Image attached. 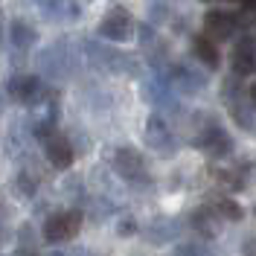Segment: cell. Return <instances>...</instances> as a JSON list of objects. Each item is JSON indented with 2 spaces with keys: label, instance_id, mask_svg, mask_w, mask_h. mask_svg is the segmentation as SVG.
<instances>
[{
  "label": "cell",
  "instance_id": "obj_20",
  "mask_svg": "<svg viewBox=\"0 0 256 256\" xmlns=\"http://www.w3.org/2000/svg\"><path fill=\"white\" fill-rule=\"evenodd\" d=\"M242 3H244L248 9H256V0H242Z\"/></svg>",
  "mask_w": 256,
  "mask_h": 256
},
{
  "label": "cell",
  "instance_id": "obj_19",
  "mask_svg": "<svg viewBox=\"0 0 256 256\" xmlns=\"http://www.w3.org/2000/svg\"><path fill=\"white\" fill-rule=\"evenodd\" d=\"M248 96H250V102H254V105H256V82H254V84H250V90H248Z\"/></svg>",
  "mask_w": 256,
  "mask_h": 256
},
{
  "label": "cell",
  "instance_id": "obj_1",
  "mask_svg": "<svg viewBox=\"0 0 256 256\" xmlns=\"http://www.w3.org/2000/svg\"><path fill=\"white\" fill-rule=\"evenodd\" d=\"M82 227V212L76 210H62V212H52L47 222H44V239L47 242H64L70 236H76Z\"/></svg>",
  "mask_w": 256,
  "mask_h": 256
},
{
  "label": "cell",
  "instance_id": "obj_3",
  "mask_svg": "<svg viewBox=\"0 0 256 256\" xmlns=\"http://www.w3.org/2000/svg\"><path fill=\"white\" fill-rule=\"evenodd\" d=\"M114 166H116V172L126 178V180H143L146 178V160L143 154L137 152V148H131V146H122V148H116V154H114Z\"/></svg>",
  "mask_w": 256,
  "mask_h": 256
},
{
  "label": "cell",
  "instance_id": "obj_21",
  "mask_svg": "<svg viewBox=\"0 0 256 256\" xmlns=\"http://www.w3.org/2000/svg\"><path fill=\"white\" fill-rule=\"evenodd\" d=\"M0 47H3V18H0Z\"/></svg>",
  "mask_w": 256,
  "mask_h": 256
},
{
  "label": "cell",
  "instance_id": "obj_2",
  "mask_svg": "<svg viewBox=\"0 0 256 256\" xmlns=\"http://www.w3.org/2000/svg\"><path fill=\"white\" fill-rule=\"evenodd\" d=\"M146 143L152 146L154 152H160V154H175L178 152L175 134H172V128L166 126V120H160V116H152L146 122Z\"/></svg>",
  "mask_w": 256,
  "mask_h": 256
},
{
  "label": "cell",
  "instance_id": "obj_14",
  "mask_svg": "<svg viewBox=\"0 0 256 256\" xmlns=\"http://www.w3.org/2000/svg\"><path fill=\"white\" fill-rule=\"evenodd\" d=\"M175 79H178V84H180L184 90H198V88L204 84V76H198L195 70H186V67H178Z\"/></svg>",
  "mask_w": 256,
  "mask_h": 256
},
{
  "label": "cell",
  "instance_id": "obj_9",
  "mask_svg": "<svg viewBox=\"0 0 256 256\" xmlns=\"http://www.w3.org/2000/svg\"><path fill=\"white\" fill-rule=\"evenodd\" d=\"M256 70V50L250 41H242L239 47L233 50V73L236 76H248Z\"/></svg>",
  "mask_w": 256,
  "mask_h": 256
},
{
  "label": "cell",
  "instance_id": "obj_8",
  "mask_svg": "<svg viewBox=\"0 0 256 256\" xmlns=\"http://www.w3.org/2000/svg\"><path fill=\"white\" fill-rule=\"evenodd\" d=\"M12 96L24 105H35L41 102V82L38 76H18L12 79Z\"/></svg>",
  "mask_w": 256,
  "mask_h": 256
},
{
  "label": "cell",
  "instance_id": "obj_5",
  "mask_svg": "<svg viewBox=\"0 0 256 256\" xmlns=\"http://www.w3.org/2000/svg\"><path fill=\"white\" fill-rule=\"evenodd\" d=\"M198 146L212 154V158H224V154H230V137H227V131H222L218 126H207V131L198 137Z\"/></svg>",
  "mask_w": 256,
  "mask_h": 256
},
{
  "label": "cell",
  "instance_id": "obj_6",
  "mask_svg": "<svg viewBox=\"0 0 256 256\" xmlns=\"http://www.w3.org/2000/svg\"><path fill=\"white\" fill-rule=\"evenodd\" d=\"M47 158L50 163L56 166V169H67L70 163H73V146H70V140L67 137H62V134H52V137H47Z\"/></svg>",
  "mask_w": 256,
  "mask_h": 256
},
{
  "label": "cell",
  "instance_id": "obj_17",
  "mask_svg": "<svg viewBox=\"0 0 256 256\" xmlns=\"http://www.w3.org/2000/svg\"><path fill=\"white\" fill-rule=\"evenodd\" d=\"M212 175L218 178V180H224V184H230L233 190H242V178L239 175H233V172H222V169H216Z\"/></svg>",
  "mask_w": 256,
  "mask_h": 256
},
{
  "label": "cell",
  "instance_id": "obj_11",
  "mask_svg": "<svg viewBox=\"0 0 256 256\" xmlns=\"http://www.w3.org/2000/svg\"><path fill=\"white\" fill-rule=\"evenodd\" d=\"M41 9H44V15H50V18H76L79 15L76 0H44Z\"/></svg>",
  "mask_w": 256,
  "mask_h": 256
},
{
  "label": "cell",
  "instance_id": "obj_12",
  "mask_svg": "<svg viewBox=\"0 0 256 256\" xmlns=\"http://www.w3.org/2000/svg\"><path fill=\"white\" fill-rule=\"evenodd\" d=\"M9 32H12V44L15 47H32L35 41H38V32L32 30L30 24H24V20H12V26H9Z\"/></svg>",
  "mask_w": 256,
  "mask_h": 256
},
{
  "label": "cell",
  "instance_id": "obj_15",
  "mask_svg": "<svg viewBox=\"0 0 256 256\" xmlns=\"http://www.w3.org/2000/svg\"><path fill=\"white\" fill-rule=\"evenodd\" d=\"M212 207H216V212H222L224 218H230V222H239L242 216H244L242 207L236 204V201H230V198H216V201H212Z\"/></svg>",
  "mask_w": 256,
  "mask_h": 256
},
{
  "label": "cell",
  "instance_id": "obj_7",
  "mask_svg": "<svg viewBox=\"0 0 256 256\" xmlns=\"http://www.w3.org/2000/svg\"><path fill=\"white\" fill-rule=\"evenodd\" d=\"M204 26H207V32L212 35V38L224 41V38H230V35H233V30H236V18L230 15V12L212 9V12H207V15H204Z\"/></svg>",
  "mask_w": 256,
  "mask_h": 256
},
{
  "label": "cell",
  "instance_id": "obj_16",
  "mask_svg": "<svg viewBox=\"0 0 256 256\" xmlns=\"http://www.w3.org/2000/svg\"><path fill=\"white\" fill-rule=\"evenodd\" d=\"M175 256H210V254H207V248H204V244H198V242H186V244H180V248H178Z\"/></svg>",
  "mask_w": 256,
  "mask_h": 256
},
{
  "label": "cell",
  "instance_id": "obj_13",
  "mask_svg": "<svg viewBox=\"0 0 256 256\" xmlns=\"http://www.w3.org/2000/svg\"><path fill=\"white\" fill-rule=\"evenodd\" d=\"M192 227H195L198 233H204V236H212V233L218 230L216 212H210V210H195V212H192Z\"/></svg>",
  "mask_w": 256,
  "mask_h": 256
},
{
  "label": "cell",
  "instance_id": "obj_18",
  "mask_svg": "<svg viewBox=\"0 0 256 256\" xmlns=\"http://www.w3.org/2000/svg\"><path fill=\"white\" fill-rule=\"evenodd\" d=\"M18 184H20V192H24V195H32V186H35V180H32V178H26V172H20V175H18Z\"/></svg>",
  "mask_w": 256,
  "mask_h": 256
},
{
  "label": "cell",
  "instance_id": "obj_10",
  "mask_svg": "<svg viewBox=\"0 0 256 256\" xmlns=\"http://www.w3.org/2000/svg\"><path fill=\"white\" fill-rule=\"evenodd\" d=\"M192 47H195V56L207 64V67H212V70H216V67L222 64V56H218V50H216V44H212V38H207V35H198Z\"/></svg>",
  "mask_w": 256,
  "mask_h": 256
},
{
  "label": "cell",
  "instance_id": "obj_4",
  "mask_svg": "<svg viewBox=\"0 0 256 256\" xmlns=\"http://www.w3.org/2000/svg\"><path fill=\"white\" fill-rule=\"evenodd\" d=\"M131 26H134V20H131V15L126 9H111L108 15L102 18L99 32L105 38H111V41H128L131 38Z\"/></svg>",
  "mask_w": 256,
  "mask_h": 256
}]
</instances>
